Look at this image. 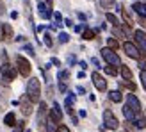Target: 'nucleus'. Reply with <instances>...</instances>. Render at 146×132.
Instances as JSON below:
<instances>
[{
	"mask_svg": "<svg viewBox=\"0 0 146 132\" xmlns=\"http://www.w3.org/2000/svg\"><path fill=\"white\" fill-rule=\"evenodd\" d=\"M13 132H25V121H16V125H14V130Z\"/></svg>",
	"mask_w": 146,
	"mask_h": 132,
	"instance_id": "27",
	"label": "nucleus"
},
{
	"mask_svg": "<svg viewBox=\"0 0 146 132\" xmlns=\"http://www.w3.org/2000/svg\"><path fill=\"white\" fill-rule=\"evenodd\" d=\"M104 125L109 130H116L119 127V121H118V118L114 116V113L111 111V109H105L104 111Z\"/></svg>",
	"mask_w": 146,
	"mask_h": 132,
	"instance_id": "4",
	"label": "nucleus"
},
{
	"mask_svg": "<svg viewBox=\"0 0 146 132\" xmlns=\"http://www.w3.org/2000/svg\"><path fill=\"white\" fill-rule=\"evenodd\" d=\"M93 64L96 66V68H100V63H98V59H94V57H93Z\"/></svg>",
	"mask_w": 146,
	"mask_h": 132,
	"instance_id": "45",
	"label": "nucleus"
},
{
	"mask_svg": "<svg viewBox=\"0 0 146 132\" xmlns=\"http://www.w3.org/2000/svg\"><path fill=\"white\" fill-rule=\"evenodd\" d=\"M123 50H125V54L128 55V57H132V59H141V54H139V50H137V47L134 45V43H130V41H127V43H123Z\"/></svg>",
	"mask_w": 146,
	"mask_h": 132,
	"instance_id": "7",
	"label": "nucleus"
},
{
	"mask_svg": "<svg viewBox=\"0 0 146 132\" xmlns=\"http://www.w3.org/2000/svg\"><path fill=\"white\" fill-rule=\"evenodd\" d=\"M118 7H119V13H121L123 20H125V25H127V27H132V25H134V20L130 18V14L125 11V7H123V5H118Z\"/></svg>",
	"mask_w": 146,
	"mask_h": 132,
	"instance_id": "17",
	"label": "nucleus"
},
{
	"mask_svg": "<svg viewBox=\"0 0 146 132\" xmlns=\"http://www.w3.org/2000/svg\"><path fill=\"white\" fill-rule=\"evenodd\" d=\"M45 127H46V132H55V130H57L55 121H54V120H50V118L46 120V125H45Z\"/></svg>",
	"mask_w": 146,
	"mask_h": 132,
	"instance_id": "24",
	"label": "nucleus"
},
{
	"mask_svg": "<svg viewBox=\"0 0 146 132\" xmlns=\"http://www.w3.org/2000/svg\"><path fill=\"white\" fill-rule=\"evenodd\" d=\"M50 120H54L55 123H61L62 121V113H61L59 104H54V107L50 109Z\"/></svg>",
	"mask_w": 146,
	"mask_h": 132,
	"instance_id": "12",
	"label": "nucleus"
},
{
	"mask_svg": "<svg viewBox=\"0 0 146 132\" xmlns=\"http://www.w3.org/2000/svg\"><path fill=\"white\" fill-rule=\"evenodd\" d=\"M46 125V104L41 102L39 104V111H38V127L43 129Z\"/></svg>",
	"mask_w": 146,
	"mask_h": 132,
	"instance_id": "9",
	"label": "nucleus"
},
{
	"mask_svg": "<svg viewBox=\"0 0 146 132\" xmlns=\"http://www.w3.org/2000/svg\"><path fill=\"white\" fill-rule=\"evenodd\" d=\"M18 104L21 105V113H23L25 116H31V114H32V102L29 100V97H27V95L20 98V102H18Z\"/></svg>",
	"mask_w": 146,
	"mask_h": 132,
	"instance_id": "11",
	"label": "nucleus"
},
{
	"mask_svg": "<svg viewBox=\"0 0 146 132\" xmlns=\"http://www.w3.org/2000/svg\"><path fill=\"white\" fill-rule=\"evenodd\" d=\"M105 73H107V75H112V77H114L116 73H118V70H116L114 66H109V64H107V66H105Z\"/></svg>",
	"mask_w": 146,
	"mask_h": 132,
	"instance_id": "31",
	"label": "nucleus"
},
{
	"mask_svg": "<svg viewBox=\"0 0 146 132\" xmlns=\"http://www.w3.org/2000/svg\"><path fill=\"white\" fill-rule=\"evenodd\" d=\"M77 91H78L80 95H84V93H86V89H84V87H82V86H80V87H78V89H77Z\"/></svg>",
	"mask_w": 146,
	"mask_h": 132,
	"instance_id": "46",
	"label": "nucleus"
},
{
	"mask_svg": "<svg viewBox=\"0 0 146 132\" xmlns=\"http://www.w3.org/2000/svg\"><path fill=\"white\" fill-rule=\"evenodd\" d=\"M16 66H18V71H20L21 77H29V75H31V70H32L31 68V63H29L23 55H18L16 57Z\"/></svg>",
	"mask_w": 146,
	"mask_h": 132,
	"instance_id": "6",
	"label": "nucleus"
},
{
	"mask_svg": "<svg viewBox=\"0 0 146 132\" xmlns=\"http://www.w3.org/2000/svg\"><path fill=\"white\" fill-rule=\"evenodd\" d=\"M59 41H61V43H68V41H70V36H68L66 32H61V34H59Z\"/></svg>",
	"mask_w": 146,
	"mask_h": 132,
	"instance_id": "33",
	"label": "nucleus"
},
{
	"mask_svg": "<svg viewBox=\"0 0 146 132\" xmlns=\"http://www.w3.org/2000/svg\"><path fill=\"white\" fill-rule=\"evenodd\" d=\"M27 97H29V100H31L32 104L39 102V98H41V82H39V79L32 77L27 82Z\"/></svg>",
	"mask_w": 146,
	"mask_h": 132,
	"instance_id": "2",
	"label": "nucleus"
},
{
	"mask_svg": "<svg viewBox=\"0 0 146 132\" xmlns=\"http://www.w3.org/2000/svg\"><path fill=\"white\" fill-rule=\"evenodd\" d=\"M123 86L128 87L130 91H135V84H134V82H130V80H125V82H123Z\"/></svg>",
	"mask_w": 146,
	"mask_h": 132,
	"instance_id": "34",
	"label": "nucleus"
},
{
	"mask_svg": "<svg viewBox=\"0 0 146 132\" xmlns=\"http://www.w3.org/2000/svg\"><path fill=\"white\" fill-rule=\"evenodd\" d=\"M91 80H93V84H94V87H96L98 91H105L107 89V80L102 77L98 71H94L91 75Z\"/></svg>",
	"mask_w": 146,
	"mask_h": 132,
	"instance_id": "8",
	"label": "nucleus"
},
{
	"mask_svg": "<svg viewBox=\"0 0 146 132\" xmlns=\"http://www.w3.org/2000/svg\"><path fill=\"white\" fill-rule=\"evenodd\" d=\"M0 57H2V66H0V71H2V84L7 86L11 80H14V77H16V70L9 64V57H7L5 50H2V55Z\"/></svg>",
	"mask_w": 146,
	"mask_h": 132,
	"instance_id": "1",
	"label": "nucleus"
},
{
	"mask_svg": "<svg viewBox=\"0 0 146 132\" xmlns=\"http://www.w3.org/2000/svg\"><path fill=\"white\" fill-rule=\"evenodd\" d=\"M102 57L105 59V63L109 64V66H114V68H119L121 66V59H119V55L114 52V50H111V48H102Z\"/></svg>",
	"mask_w": 146,
	"mask_h": 132,
	"instance_id": "3",
	"label": "nucleus"
},
{
	"mask_svg": "<svg viewBox=\"0 0 146 132\" xmlns=\"http://www.w3.org/2000/svg\"><path fill=\"white\" fill-rule=\"evenodd\" d=\"M123 114H125V118L128 120V121H135V118H137V116H139V114H137V113H134L132 111V109H130L128 105H125V107H123Z\"/></svg>",
	"mask_w": 146,
	"mask_h": 132,
	"instance_id": "16",
	"label": "nucleus"
},
{
	"mask_svg": "<svg viewBox=\"0 0 146 132\" xmlns=\"http://www.w3.org/2000/svg\"><path fill=\"white\" fill-rule=\"evenodd\" d=\"M57 77H59V80H61V82H66V80L70 79V71H68V70H61Z\"/></svg>",
	"mask_w": 146,
	"mask_h": 132,
	"instance_id": "26",
	"label": "nucleus"
},
{
	"mask_svg": "<svg viewBox=\"0 0 146 132\" xmlns=\"http://www.w3.org/2000/svg\"><path fill=\"white\" fill-rule=\"evenodd\" d=\"M11 18H13V20H16V18H18V13H16V11H13V13H11Z\"/></svg>",
	"mask_w": 146,
	"mask_h": 132,
	"instance_id": "44",
	"label": "nucleus"
},
{
	"mask_svg": "<svg viewBox=\"0 0 146 132\" xmlns=\"http://www.w3.org/2000/svg\"><path fill=\"white\" fill-rule=\"evenodd\" d=\"M73 104H75V95H73V93H68L64 105H66V111H68L70 114H73V109H71V105H73Z\"/></svg>",
	"mask_w": 146,
	"mask_h": 132,
	"instance_id": "18",
	"label": "nucleus"
},
{
	"mask_svg": "<svg viewBox=\"0 0 146 132\" xmlns=\"http://www.w3.org/2000/svg\"><path fill=\"white\" fill-rule=\"evenodd\" d=\"M134 125H135V129H146V118H144L143 114H139V116L135 118Z\"/></svg>",
	"mask_w": 146,
	"mask_h": 132,
	"instance_id": "21",
	"label": "nucleus"
},
{
	"mask_svg": "<svg viewBox=\"0 0 146 132\" xmlns=\"http://www.w3.org/2000/svg\"><path fill=\"white\" fill-rule=\"evenodd\" d=\"M119 71H121V77H123V80H132V71H130V68H128V66L121 64V66H119Z\"/></svg>",
	"mask_w": 146,
	"mask_h": 132,
	"instance_id": "19",
	"label": "nucleus"
},
{
	"mask_svg": "<svg viewBox=\"0 0 146 132\" xmlns=\"http://www.w3.org/2000/svg\"><path fill=\"white\" fill-rule=\"evenodd\" d=\"M43 38H45V45H46L48 48H52V47H54V39H52V36H50V32H46L45 36H43Z\"/></svg>",
	"mask_w": 146,
	"mask_h": 132,
	"instance_id": "29",
	"label": "nucleus"
},
{
	"mask_svg": "<svg viewBox=\"0 0 146 132\" xmlns=\"http://www.w3.org/2000/svg\"><path fill=\"white\" fill-rule=\"evenodd\" d=\"M100 4L105 9H111V7H114V0H100Z\"/></svg>",
	"mask_w": 146,
	"mask_h": 132,
	"instance_id": "30",
	"label": "nucleus"
},
{
	"mask_svg": "<svg viewBox=\"0 0 146 132\" xmlns=\"http://www.w3.org/2000/svg\"><path fill=\"white\" fill-rule=\"evenodd\" d=\"M134 38H135V47H137V50H139V54L143 57H146V32L135 31L134 32Z\"/></svg>",
	"mask_w": 146,
	"mask_h": 132,
	"instance_id": "5",
	"label": "nucleus"
},
{
	"mask_svg": "<svg viewBox=\"0 0 146 132\" xmlns=\"http://www.w3.org/2000/svg\"><path fill=\"white\" fill-rule=\"evenodd\" d=\"M84 29H86L84 25H77V27H75V31H77V32H82V31H84Z\"/></svg>",
	"mask_w": 146,
	"mask_h": 132,
	"instance_id": "39",
	"label": "nucleus"
},
{
	"mask_svg": "<svg viewBox=\"0 0 146 132\" xmlns=\"http://www.w3.org/2000/svg\"><path fill=\"white\" fill-rule=\"evenodd\" d=\"M4 123L7 127H14V125H16V116H14V113H7L5 118H4Z\"/></svg>",
	"mask_w": 146,
	"mask_h": 132,
	"instance_id": "20",
	"label": "nucleus"
},
{
	"mask_svg": "<svg viewBox=\"0 0 146 132\" xmlns=\"http://www.w3.org/2000/svg\"><path fill=\"white\" fill-rule=\"evenodd\" d=\"M109 98H111L114 104H119V102L123 100V95L119 91H111V93H109Z\"/></svg>",
	"mask_w": 146,
	"mask_h": 132,
	"instance_id": "22",
	"label": "nucleus"
},
{
	"mask_svg": "<svg viewBox=\"0 0 146 132\" xmlns=\"http://www.w3.org/2000/svg\"><path fill=\"white\" fill-rule=\"evenodd\" d=\"M2 39H13V27L9 23H2Z\"/></svg>",
	"mask_w": 146,
	"mask_h": 132,
	"instance_id": "15",
	"label": "nucleus"
},
{
	"mask_svg": "<svg viewBox=\"0 0 146 132\" xmlns=\"http://www.w3.org/2000/svg\"><path fill=\"white\" fill-rule=\"evenodd\" d=\"M38 13H39V16H41L43 20H48L50 16H52V7H48L46 4L39 2V4H38Z\"/></svg>",
	"mask_w": 146,
	"mask_h": 132,
	"instance_id": "13",
	"label": "nucleus"
},
{
	"mask_svg": "<svg viewBox=\"0 0 146 132\" xmlns=\"http://www.w3.org/2000/svg\"><path fill=\"white\" fill-rule=\"evenodd\" d=\"M118 47H119V43L116 41L114 38H109V39H107V48H111V50H116Z\"/></svg>",
	"mask_w": 146,
	"mask_h": 132,
	"instance_id": "25",
	"label": "nucleus"
},
{
	"mask_svg": "<svg viewBox=\"0 0 146 132\" xmlns=\"http://www.w3.org/2000/svg\"><path fill=\"white\" fill-rule=\"evenodd\" d=\"M94 36H96V31H91V29H84V32H82V38H84V39H93Z\"/></svg>",
	"mask_w": 146,
	"mask_h": 132,
	"instance_id": "23",
	"label": "nucleus"
},
{
	"mask_svg": "<svg viewBox=\"0 0 146 132\" xmlns=\"http://www.w3.org/2000/svg\"><path fill=\"white\" fill-rule=\"evenodd\" d=\"M78 66H80V68H82V70H86V68H87V64H86L84 61H80V63H78Z\"/></svg>",
	"mask_w": 146,
	"mask_h": 132,
	"instance_id": "41",
	"label": "nucleus"
},
{
	"mask_svg": "<svg viewBox=\"0 0 146 132\" xmlns=\"http://www.w3.org/2000/svg\"><path fill=\"white\" fill-rule=\"evenodd\" d=\"M132 9H134L137 14H139L143 20H146V4H144V2H134Z\"/></svg>",
	"mask_w": 146,
	"mask_h": 132,
	"instance_id": "14",
	"label": "nucleus"
},
{
	"mask_svg": "<svg viewBox=\"0 0 146 132\" xmlns=\"http://www.w3.org/2000/svg\"><path fill=\"white\" fill-rule=\"evenodd\" d=\"M54 18H55V21H57V25H61V21H62L61 13H54Z\"/></svg>",
	"mask_w": 146,
	"mask_h": 132,
	"instance_id": "35",
	"label": "nucleus"
},
{
	"mask_svg": "<svg viewBox=\"0 0 146 132\" xmlns=\"http://www.w3.org/2000/svg\"><path fill=\"white\" fill-rule=\"evenodd\" d=\"M25 50H27V52L31 54V55H34V50H32V47H31V45H25Z\"/></svg>",
	"mask_w": 146,
	"mask_h": 132,
	"instance_id": "38",
	"label": "nucleus"
},
{
	"mask_svg": "<svg viewBox=\"0 0 146 132\" xmlns=\"http://www.w3.org/2000/svg\"><path fill=\"white\" fill-rule=\"evenodd\" d=\"M139 68H141V70H146V63H144V61L139 63Z\"/></svg>",
	"mask_w": 146,
	"mask_h": 132,
	"instance_id": "43",
	"label": "nucleus"
},
{
	"mask_svg": "<svg viewBox=\"0 0 146 132\" xmlns=\"http://www.w3.org/2000/svg\"><path fill=\"white\" fill-rule=\"evenodd\" d=\"M4 13H5V9H4V2L0 0V14H4Z\"/></svg>",
	"mask_w": 146,
	"mask_h": 132,
	"instance_id": "40",
	"label": "nucleus"
},
{
	"mask_svg": "<svg viewBox=\"0 0 146 132\" xmlns=\"http://www.w3.org/2000/svg\"><path fill=\"white\" fill-rule=\"evenodd\" d=\"M127 105L132 109L134 113H137V114L141 113V102L137 100L135 95H127Z\"/></svg>",
	"mask_w": 146,
	"mask_h": 132,
	"instance_id": "10",
	"label": "nucleus"
},
{
	"mask_svg": "<svg viewBox=\"0 0 146 132\" xmlns=\"http://www.w3.org/2000/svg\"><path fill=\"white\" fill-rule=\"evenodd\" d=\"M0 107H2V102H0Z\"/></svg>",
	"mask_w": 146,
	"mask_h": 132,
	"instance_id": "47",
	"label": "nucleus"
},
{
	"mask_svg": "<svg viewBox=\"0 0 146 132\" xmlns=\"http://www.w3.org/2000/svg\"><path fill=\"white\" fill-rule=\"evenodd\" d=\"M55 132H70V129L66 127V125H59V127H57V130Z\"/></svg>",
	"mask_w": 146,
	"mask_h": 132,
	"instance_id": "36",
	"label": "nucleus"
},
{
	"mask_svg": "<svg viewBox=\"0 0 146 132\" xmlns=\"http://www.w3.org/2000/svg\"><path fill=\"white\" fill-rule=\"evenodd\" d=\"M139 77H141V84H143V87H144V91H146V70H141V73H139Z\"/></svg>",
	"mask_w": 146,
	"mask_h": 132,
	"instance_id": "32",
	"label": "nucleus"
},
{
	"mask_svg": "<svg viewBox=\"0 0 146 132\" xmlns=\"http://www.w3.org/2000/svg\"><path fill=\"white\" fill-rule=\"evenodd\" d=\"M52 64H55V66H61V61H59V59H52Z\"/></svg>",
	"mask_w": 146,
	"mask_h": 132,
	"instance_id": "42",
	"label": "nucleus"
},
{
	"mask_svg": "<svg viewBox=\"0 0 146 132\" xmlns=\"http://www.w3.org/2000/svg\"><path fill=\"white\" fill-rule=\"evenodd\" d=\"M59 91L61 93H66V82H61L59 84Z\"/></svg>",
	"mask_w": 146,
	"mask_h": 132,
	"instance_id": "37",
	"label": "nucleus"
},
{
	"mask_svg": "<svg viewBox=\"0 0 146 132\" xmlns=\"http://www.w3.org/2000/svg\"><path fill=\"white\" fill-rule=\"evenodd\" d=\"M107 20H109V21H111V23H112L114 27H119V20H118V18H116V16H114V14H111V13H107Z\"/></svg>",
	"mask_w": 146,
	"mask_h": 132,
	"instance_id": "28",
	"label": "nucleus"
}]
</instances>
